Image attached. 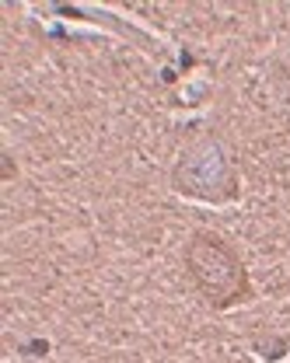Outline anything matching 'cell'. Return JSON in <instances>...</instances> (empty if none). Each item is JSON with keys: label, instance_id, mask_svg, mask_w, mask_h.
Returning a JSON list of instances; mask_svg holds the SVG:
<instances>
[{"label": "cell", "instance_id": "2", "mask_svg": "<svg viewBox=\"0 0 290 363\" xmlns=\"http://www.w3.org/2000/svg\"><path fill=\"white\" fill-rule=\"evenodd\" d=\"M172 189L199 203H231L238 199V172L231 154L217 136H196L182 147L172 168Z\"/></svg>", "mask_w": 290, "mask_h": 363}, {"label": "cell", "instance_id": "1", "mask_svg": "<svg viewBox=\"0 0 290 363\" xmlns=\"http://www.w3.org/2000/svg\"><path fill=\"white\" fill-rule=\"evenodd\" d=\"M182 262H186V272L193 279L196 294L213 311L238 308V304H248L255 297V286L248 279V269H245L238 248L217 230H203V227L193 230L189 241H186Z\"/></svg>", "mask_w": 290, "mask_h": 363}, {"label": "cell", "instance_id": "3", "mask_svg": "<svg viewBox=\"0 0 290 363\" xmlns=\"http://www.w3.org/2000/svg\"><path fill=\"white\" fill-rule=\"evenodd\" d=\"M18 175V168H14V157L11 154H4V182H11Z\"/></svg>", "mask_w": 290, "mask_h": 363}]
</instances>
